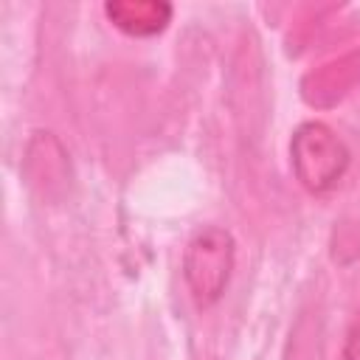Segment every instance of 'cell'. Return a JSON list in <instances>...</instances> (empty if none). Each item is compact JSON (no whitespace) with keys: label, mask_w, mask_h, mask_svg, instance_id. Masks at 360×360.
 <instances>
[{"label":"cell","mask_w":360,"mask_h":360,"mask_svg":"<svg viewBox=\"0 0 360 360\" xmlns=\"http://www.w3.org/2000/svg\"><path fill=\"white\" fill-rule=\"evenodd\" d=\"M360 79V51L346 53L304 79V98L315 107H329L349 93V87Z\"/></svg>","instance_id":"cell-3"},{"label":"cell","mask_w":360,"mask_h":360,"mask_svg":"<svg viewBox=\"0 0 360 360\" xmlns=\"http://www.w3.org/2000/svg\"><path fill=\"white\" fill-rule=\"evenodd\" d=\"M104 14L129 37H155L172 20V6L160 0H118L107 3Z\"/></svg>","instance_id":"cell-4"},{"label":"cell","mask_w":360,"mask_h":360,"mask_svg":"<svg viewBox=\"0 0 360 360\" xmlns=\"http://www.w3.org/2000/svg\"><path fill=\"white\" fill-rule=\"evenodd\" d=\"M233 270V236L225 228L208 225L197 231L183 253V278L197 307H211L222 298Z\"/></svg>","instance_id":"cell-2"},{"label":"cell","mask_w":360,"mask_h":360,"mask_svg":"<svg viewBox=\"0 0 360 360\" xmlns=\"http://www.w3.org/2000/svg\"><path fill=\"white\" fill-rule=\"evenodd\" d=\"M287 360H321V335L318 323L309 318H301L292 340H290V357Z\"/></svg>","instance_id":"cell-5"},{"label":"cell","mask_w":360,"mask_h":360,"mask_svg":"<svg viewBox=\"0 0 360 360\" xmlns=\"http://www.w3.org/2000/svg\"><path fill=\"white\" fill-rule=\"evenodd\" d=\"M343 360H360V309L346 332V343H343Z\"/></svg>","instance_id":"cell-6"},{"label":"cell","mask_w":360,"mask_h":360,"mask_svg":"<svg viewBox=\"0 0 360 360\" xmlns=\"http://www.w3.org/2000/svg\"><path fill=\"white\" fill-rule=\"evenodd\" d=\"M290 160L298 183L312 191H329L349 169V149L323 121L301 124L290 138Z\"/></svg>","instance_id":"cell-1"}]
</instances>
